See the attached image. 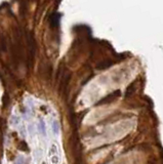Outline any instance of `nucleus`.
I'll list each match as a JSON object with an SVG mask.
<instances>
[{
  "instance_id": "1",
  "label": "nucleus",
  "mask_w": 163,
  "mask_h": 164,
  "mask_svg": "<svg viewBox=\"0 0 163 164\" xmlns=\"http://www.w3.org/2000/svg\"><path fill=\"white\" fill-rule=\"evenodd\" d=\"M51 127H52V131H54V134H59V132H60V124H59V122H58V121L54 120V122H52Z\"/></svg>"
},
{
  "instance_id": "3",
  "label": "nucleus",
  "mask_w": 163,
  "mask_h": 164,
  "mask_svg": "<svg viewBox=\"0 0 163 164\" xmlns=\"http://www.w3.org/2000/svg\"><path fill=\"white\" fill-rule=\"evenodd\" d=\"M15 164H23V162H22V160H21V159H19L18 161L15 162Z\"/></svg>"
},
{
  "instance_id": "2",
  "label": "nucleus",
  "mask_w": 163,
  "mask_h": 164,
  "mask_svg": "<svg viewBox=\"0 0 163 164\" xmlns=\"http://www.w3.org/2000/svg\"><path fill=\"white\" fill-rule=\"evenodd\" d=\"M39 127H40V131H41V133L43 134V136H46V129H45V124H44V122L43 121H41L40 122V124H39Z\"/></svg>"
}]
</instances>
